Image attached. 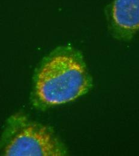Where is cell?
<instances>
[{
    "label": "cell",
    "instance_id": "obj_1",
    "mask_svg": "<svg viewBox=\"0 0 139 156\" xmlns=\"http://www.w3.org/2000/svg\"><path fill=\"white\" fill-rule=\"evenodd\" d=\"M91 83L82 54L71 46H61L42 61L36 76L34 94L40 105L56 106L83 96Z\"/></svg>",
    "mask_w": 139,
    "mask_h": 156
},
{
    "label": "cell",
    "instance_id": "obj_2",
    "mask_svg": "<svg viewBox=\"0 0 139 156\" xmlns=\"http://www.w3.org/2000/svg\"><path fill=\"white\" fill-rule=\"evenodd\" d=\"M3 156H58L66 148L49 127L22 115L11 117L0 143Z\"/></svg>",
    "mask_w": 139,
    "mask_h": 156
},
{
    "label": "cell",
    "instance_id": "obj_3",
    "mask_svg": "<svg viewBox=\"0 0 139 156\" xmlns=\"http://www.w3.org/2000/svg\"><path fill=\"white\" fill-rule=\"evenodd\" d=\"M110 20L116 37L130 39L139 30V0H114Z\"/></svg>",
    "mask_w": 139,
    "mask_h": 156
}]
</instances>
